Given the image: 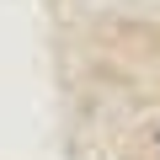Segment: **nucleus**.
Wrapping results in <instances>:
<instances>
[{
  "label": "nucleus",
  "mask_w": 160,
  "mask_h": 160,
  "mask_svg": "<svg viewBox=\"0 0 160 160\" xmlns=\"http://www.w3.org/2000/svg\"><path fill=\"white\" fill-rule=\"evenodd\" d=\"M155 144H160V123H155Z\"/></svg>",
  "instance_id": "f257e3e1"
}]
</instances>
